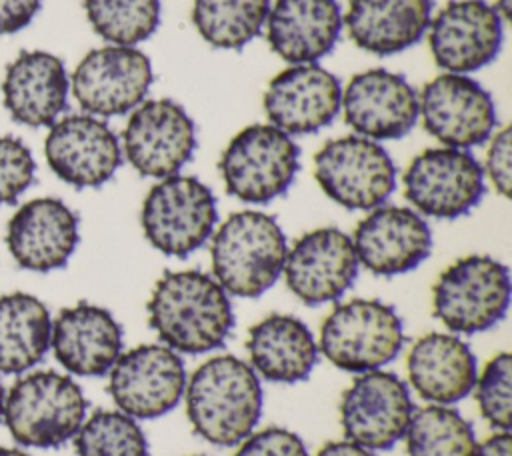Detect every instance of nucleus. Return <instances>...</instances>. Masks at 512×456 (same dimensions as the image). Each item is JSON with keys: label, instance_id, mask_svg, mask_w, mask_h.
Returning a JSON list of instances; mask_svg holds the SVG:
<instances>
[{"label": "nucleus", "instance_id": "4468645a", "mask_svg": "<svg viewBox=\"0 0 512 456\" xmlns=\"http://www.w3.org/2000/svg\"><path fill=\"white\" fill-rule=\"evenodd\" d=\"M186 378L178 352L164 344H140L122 352L110 368L108 394L120 412L152 420L178 406Z\"/></svg>", "mask_w": 512, "mask_h": 456}, {"label": "nucleus", "instance_id": "ddd939ff", "mask_svg": "<svg viewBox=\"0 0 512 456\" xmlns=\"http://www.w3.org/2000/svg\"><path fill=\"white\" fill-rule=\"evenodd\" d=\"M148 54L136 46L108 44L90 50L70 76V90L86 114L98 118L132 112L152 86Z\"/></svg>", "mask_w": 512, "mask_h": 456}, {"label": "nucleus", "instance_id": "39448f33", "mask_svg": "<svg viewBox=\"0 0 512 456\" xmlns=\"http://www.w3.org/2000/svg\"><path fill=\"white\" fill-rule=\"evenodd\" d=\"M404 340V322L394 306L378 298H352L324 318L318 352L338 370L362 374L390 364Z\"/></svg>", "mask_w": 512, "mask_h": 456}, {"label": "nucleus", "instance_id": "a211bd4d", "mask_svg": "<svg viewBox=\"0 0 512 456\" xmlns=\"http://www.w3.org/2000/svg\"><path fill=\"white\" fill-rule=\"evenodd\" d=\"M50 170L74 188L104 186L122 164V146L104 118L70 114L58 118L44 140Z\"/></svg>", "mask_w": 512, "mask_h": 456}, {"label": "nucleus", "instance_id": "b1692460", "mask_svg": "<svg viewBox=\"0 0 512 456\" xmlns=\"http://www.w3.org/2000/svg\"><path fill=\"white\" fill-rule=\"evenodd\" d=\"M270 50L288 64H316L344 28L338 0H276L266 18Z\"/></svg>", "mask_w": 512, "mask_h": 456}, {"label": "nucleus", "instance_id": "ea45409f", "mask_svg": "<svg viewBox=\"0 0 512 456\" xmlns=\"http://www.w3.org/2000/svg\"><path fill=\"white\" fill-rule=\"evenodd\" d=\"M314 456H372V452L350 440H332L326 442Z\"/></svg>", "mask_w": 512, "mask_h": 456}, {"label": "nucleus", "instance_id": "2f4dec72", "mask_svg": "<svg viewBox=\"0 0 512 456\" xmlns=\"http://www.w3.org/2000/svg\"><path fill=\"white\" fill-rule=\"evenodd\" d=\"M160 0H84L92 30L108 44L136 46L160 26Z\"/></svg>", "mask_w": 512, "mask_h": 456}, {"label": "nucleus", "instance_id": "dca6fc26", "mask_svg": "<svg viewBox=\"0 0 512 456\" xmlns=\"http://www.w3.org/2000/svg\"><path fill=\"white\" fill-rule=\"evenodd\" d=\"M352 238L334 226L302 234L286 252L282 276L288 290L306 306L342 298L358 276Z\"/></svg>", "mask_w": 512, "mask_h": 456}, {"label": "nucleus", "instance_id": "5701e85b", "mask_svg": "<svg viewBox=\"0 0 512 456\" xmlns=\"http://www.w3.org/2000/svg\"><path fill=\"white\" fill-rule=\"evenodd\" d=\"M50 348L74 376H104L122 354V326L110 310L78 302L52 320Z\"/></svg>", "mask_w": 512, "mask_h": 456}, {"label": "nucleus", "instance_id": "7ed1b4c3", "mask_svg": "<svg viewBox=\"0 0 512 456\" xmlns=\"http://www.w3.org/2000/svg\"><path fill=\"white\" fill-rule=\"evenodd\" d=\"M288 242L278 220L260 210L232 212L210 238L212 276L238 298H258L282 276Z\"/></svg>", "mask_w": 512, "mask_h": 456}, {"label": "nucleus", "instance_id": "4c0bfd02", "mask_svg": "<svg viewBox=\"0 0 512 456\" xmlns=\"http://www.w3.org/2000/svg\"><path fill=\"white\" fill-rule=\"evenodd\" d=\"M42 0H0V34L24 30L38 14Z\"/></svg>", "mask_w": 512, "mask_h": 456}, {"label": "nucleus", "instance_id": "37998d69", "mask_svg": "<svg viewBox=\"0 0 512 456\" xmlns=\"http://www.w3.org/2000/svg\"><path fill=\"white\" fill-rule=\"evenodd\" d=\"M4 388H2V382H0V418H2V410H4Z\"/></svg>", "mask_w": 512, "mask_h": 456}, {"label": "nucleus", "instance_id": "20e7f679", "mask_svg": "<svg viewBox=\"0 0 512 456\" xmlns=\"http://www.w3.org/2000/svg\"><path fill=\"white\" fill-rule=\"evenodd\" d=\"M86 396L62 372H24L4 394L2 418L12 438L30 448H56L72 440L86 418Z\"/></svg>", "mask_w": 512, "mask_h": 456}, {"label": "nucleus", "instance_id": "bb28decb", "mask_svg": "<svg viewBox=\"0 0 512 456\" xmlns=\"http://www.w3.org/2000/svg\"><path fill=\"white\" fill-rule=\"evenodd\" d=\"M430 18V0H350L342 12L350 40L374 56H392L418 44Z\"/></svg>", "mask_w": 512, "mask_h": 456}, {"label": "nucleus", "instance_id": "58836bf2", "mask_svg": "<svg viewBox=\"0 0 512 456\" xmlns=\"http://www.w3.org/2000/svg\"><path fill=\"white\" fill-rule=\"evenodd\" d=\"M474 456H512V438L510 432L496 430L484 442L476 446Z\"/></svg>", "mask_w": 512, "mask_h": 456}, {"label": "nucleus", "instance_id": "a19ab883", "mask_svg": "<svg viewBox=\"0 0 512 456\" xmlns=\"http://www.w3.org/2000/svg\"><path fill=\"white\" fill-rule=\"evenodd\" d=\"M494 8H496V12L500 14V18L506 22V20H510V10H512V0H496V4H494Z\"/></svg>", "mask_w": 512, "mask_h": 456}, {"label": "nucleus", "instance_id": "412c9836", "mask_svg": "<svg viewBox=\"0 0 512 456\" xmlns=\"http://www.w3.org/2000/svg\"><path fill=\"white\" fill-rule=\"evenodd\" d=\"M342 84L320 64H290L264 90L268 124L288 136L314 134L340 114Z\"/></svg>", "mask_w": 512, "mask_h": 456}, {"label": "nucleus", "instance_id": "cd10ccee", "mask_svg": "<svg viewBox=\"0 0 512 456\" xmlns=\"http://www.w3.org/2000/svg\"><path fill=\"white\" fill-rule=\"evenodd\" d=\"M248 364L280 384L302 382L318 362V342L310 328L292 314H270L248 330Z\"/></svg>", "mask_w": 512, "mask_h": 456}, {"label": "nucleus", "instance_id": "2eb2a0df", "mask_svg": "<svg viewBox=\"0 0 512 456\" xmlns=\"http://www.w3.org/2000/svg\"><path fill=\"white\" fill-rule=\"evenodd\" d=\"M412 412L408 384L384 368L356 374L340 398V424L346 440L370 452L398 444Z\"/></svg>", "mask_w": 512, "mask_h": 456}, {"label": "nucleus", "instance_id": "9b49d317", "mask_svg": "<svg viewBox=\"0 0 512 456\" xmlns=\"http://www.w3.org/2000/svg\"><path fill=\"white\" fill-rule=\"evenodd\" d=\"M122 156L148 178H168L192 160L196 126L186 108L172 98L140 102L122 132Z\"/></svg>", "mask_w": 512, "mask_h": 456}, {"label": "nucleus", "instance_id": "a878e982", "mask_svg": "<svg viewBox=\"0 0 512 456\" xmlns=\"http://www.w3.org/2000/svg\"><path fill=\"white\" fill-rule=\"evenodd\" d=\"M408 382L428 404L452 406L466 398L476 382L478 364L470 346L452 332L418 338L406 358Z\"/></svg>", "mask_w": 512, "mask_h": 456}, {"label": "nucleus", "instance_id": "393cba45", "mask_svg": "<svg viewBox=\"0 0 512 456\" xmlns=\"http://www.w3.org/2000/svg\"><path fill=\"white\" fill-rule=\"evenodd\" d=\"M70 78L64 62L44 50H26L6 68L2 98L8 114L30 128L52 126L66 108Z\"/></svg>", "mask_w": 512, "mask_h": 456}, {"label": "nucleus", "instance_id": "9d476101", "mask_svg": "<svg viewBox=\"0 0 512 456\" xmlns=\"http://www.w3.org/2000/svg\"><path fill=\"white\" fill-rule=\"evenodd\" d=\"M402 186L410 208L418 214L454 220L480 204L486 178L470 150L436 146L410 160L402 174Z\"/></svg>", "mask_w": 512, "mask_h": 456}, {"label": "nucleus", "instance_id": "c03bdc74", "mask_svg": "<svg viewBox=\"0 0 512 456\" xmlns=\"http://www.w3.org/2000/svg\"><path fill=\"white\" fill-rule=\"evenodd\" d=\"M194 456H204V454H194Z\"/></svg>", "mask_w": 512, "mask_h": 456}, {"label": "nucleus", "instance_id": "f704fd0d", "mask_svg": "<svg viewBox=\"0 0 512 456\" xmlns=\"http://www.w3.org/2000/svg\"><path fill=\"white\" fill-rule=\"evenodd\" d=\"M36 162L30 148L14 136H0V206L12 204L32 184Z\"/></svg>", "mask_w": 512, "mask_h": 456}, {"label": "nucleus", "instance_id": "f257e3e1", "mask_svg": "<svg viewBox=\"0 0 512 456\" xmlns=\"http://www.w3.org/2000/svg\"><path fill=\"white\" fill-rule=\"evenodd\" d=\"M146 312L160 342L178 354L216 350L234 328L228 292L202 270L164 272L150 292Z\"/></svg>", "mask_w": 512, "mask_h": 456}, {"label": "nucleus", "instance_id": "79ce46f5", "mask_svg": "<svg viewBox=\"0 0 512 456\" xmlns=\"http://www.w3.org/2000/svg\"><path fill=\"white\" fill-rule=\"evenodd\" d=\"M0 456H30L18 448H6V446H0Z\"/></svg>", "mask_w": 512, "mask_h": 456}, {"label": "nucleus", "instance_id": "f03ea898", "mask_svg": "<svg viewBox=\"0 0 512 456\" xmlns=\"http://www.w3.org/2000/svg\"><path fill=\"white\" fill-rule=\"evenodd\" d=\"M186 416L194 432L214 446H238L262 414V386L252 366L232 354L202 362L184 388Z\"/></svg>", "mask_w": 512, "mask_h": 456}, {"label": "nucleus", "instance_id": "aec40b11", "mask_svg": "<svg viewBox=\"0 0 512 456\" xmlns=\"http://www.w3.org/2000/svg\"><path fill=\"white\" fill-rule=\"evenodd\" d=\"M350 238L358 264L376 276L406 274L432 252V230L410 206L382 204L368 210Z\"/></svg>", "mask_w": 512, "mask_h": 456}, {"label": "nucleus", "instance_id": "0eeeda50", "mask_svg": "<svg viewBox=\"0 0 512 456\" xmlns=\"http://www.w3.org/2000/svg\"><path fill=\"white\" fill-rule=\"evenodd\" d=\"M300 170V148L272 124L242 128L220 154L218 172L230 196L268 204L288 192Z\"/></svg>", "mask_w": 512, "mask_h": 456}, {"label": "nucleus", "instance_id": "1a4fd4ad", "mask_svg": "<svg viewBox=\"0 0 512 456\" xmlns=\"http://www.w3.org/2000/svg\"><path fill=\"white\" fill-rule=\"evenodd\" d=\"M314 178L332 202L368 212L392 196L396 166L380 142L350 134L328 140L314 154Z\"/></svg>", "mask_w": 512, "mask_h": 456}, {"label": "nucleus", "instance_id": "6e6552de", "mask_svg": "<svg viewBox=\"0 0 512 456\" xmlns=\"http://www.w3.org/2000/svg\"><path fill=\"white\" fill-rule=\"evenodd\" d=\"M216 224V198L196 176L160 178L142 200L140 226L144 238L166 256H190L212 238Z\"/></svg>", "mask_w": 512, "mask_h": 456}, {"label": "nucleus", "instance_id": "4be33fe9", "mask_svg": "<svg viewBox=\"0 0 512 456\" xmlns=\"http://www.w3.org/2000/svg\"><path fill=\"white\" fill-rule=\"evenodd\" d=\"M80 240L78 216L60 198L22 204L6 226V246L24 270L52 272L68 264Z\"/></svg>", "mask_w": 512, "mask_h": 456}, {"label": "nucleus", "instance_id": "c9c22d12", "mask_svg": "<svg viewBox=\"0 0 512 456\" xmlns=\"http://www.w3.org/2000/svg\"><path fill=\"white\" fill-rule=\"evenodd\" d=\"M234 456H310L304 440L282 426H268L248 434Z\"/></svg>", "mask_w": 512, "mask_h": 456}, {"label": "nucleus", "instance_id": "72a5a7b5", "mask_svg": "<svg viewBox=\"0 0 512 456\" xmlns=\"http://www.w3.org/2000/svg\"><path fill=\"white\" fill-rule=\"evenodd\" d=\"M474 398L482 418L496 430L508 432L512 422V356H492L474 382Z\"/></svg>", "mask_w": 512, "mask_h": 456}, {"label": "nucleus", "instance_id": "423d86ee", "mask_svg": "<svg viewBox=\"0 0 512 456\" xmlns=\"http://www.w3.org/2000/svg\"><path fill=\"white\" fill-rule=\"evenodd\" d=\"M510 272L488 254L454 260L432 286V310L452 334H478L496 326L510 306Z\"/></svg>", "mask_w": 512, "mask_h": 456}, {"label": "nucleus", "instance_id": "473e14b6", "mask_svg": "<svg viewBox=\"0 0 512 456\" xmlns=\"http://www.w3.org/2000/svg\"><path fill=\"white\" fill-rule=\"evenodd\" d=\"M78 456H148V440L138 420L116 410H96L78 428Z\"/></svg>", "mask_w": 512, "mask_h": 456}, {"label": "nucleus", "instance_id": "c756f323", "mask_svg": "<svg viewBox=\"0 0 512 456\" xmlns=\"http://www.w3.org/2000/svg\"><path fill=\"white\" fill-rule=\"evenodd\" d=\"M270 0H194L192 24L206 44L240 50L264 30Z\"/></svg>", "mask_w": 512, "mask_h": 456}, {"label": "nucleus", "instance_id": "6ab92c4d", "mask_svg": "<svg viewBox=\"0 0 512 456\" xmlns=\"http://www.w3.org/2000/svg\"><path fill=\"white\" fill-rule=\"evenodd\" d=\"M340 112L354 134L384 142L406 136L418 122V92L386 68H370L342 88Z\"/></svg>", "mask_w": 512, "mask_h": 456}, {"label": "nucleus", "instance_id": "c85d7f7f", "mask_svg": "<svg viewBox=\"0 0 512 456\" xmlns=\"http://www.w3.org/2000/svg\"><path fill=\"white\" fill-rule=\"evenodd\" d=\"M52 318L42 300L26 292L0 296V372L24 374L50 348Z\"/></svg>", "mask_w": 512, "mask_h": 456}, {"label": "nucleus", "instance_id": "7c9ffc66", "mask_svg": "<svg viewBox=\"0 0 512 456\" xmlns=\"http://www.w3.org/2000/svg\"><path fill=\"white\" fill-rule=\"evenodd\" d=\"M404 440L408 456H474L478 446L472 424L444 404L414 410Z\"/></svg>", "mask_w": 512, "mask_h": 456}, {"label": "nucleus", "instance_id": "f8f14e48", "mask_svg": "<svg viewBox=\"0 0 512 456\" xmlns=\"http://www.w3.org/2000/svg\"><path fill=\"white\" fill-rule=\"evenodd\" d=\"M418 120L442 146L470 150L488 142L498 114L490 92L478 80L442 72L418 92Z\"/></svg>", "mask_w": 512, "mask_h": 456}, {"label": "nucleus", "instance_id": "f3484780", "mask_svg": "<svg viewBox=\"0 0 512 456\" xmlns=\"http://www.w3.org/2000/svg\"><path fill=\"white\" fill-rule=\"evenodd\" d=\"M426 36L438 68L470 74L498 56L504 20L486 0H452L430 18Z\"/></svg>", "mask_w": 512, "mask_h": 456}, {"label": "nucleus", "instance_id": "e433bc0d", "mask_svg": "<svg viewBox=\"0 0 512 456\" xmlns=\"http://www.w3.org/2000/svg\"><path fill=\"white\" fill-rule=\"evenodd\" d=\"M484 178L490 180V184L496 188L498 194L504 198L510 196L512 188V136L510 128L502 126L500 130H494V134L488 138V150L482 164Z\"/></svg>", "mask_w": 512, "mask_h": 456}]
</instances>
